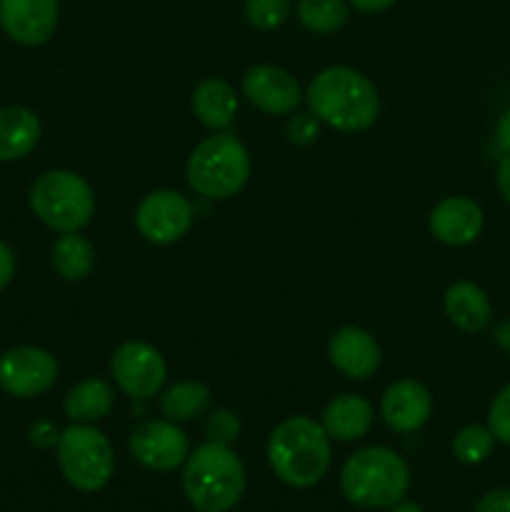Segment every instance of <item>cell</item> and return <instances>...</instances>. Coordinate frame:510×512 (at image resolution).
<instances>
[{
    "instance_id": "obj_1",
    "label": "cell",
    "mask_w": 510,
    "mask_h": 512,
    "mask_svg": "<svg viewBox=\"0 0 510 512\" xmlns=\"http://www.w3.org/2000/svg\"><path fill=\"white\" fill-rule=\"evenodd\" d=\"M310 113L340 133H360L378 120L380 98L375 85L348 65H330L305 90Z\"/></svg>"
},
{
    "instance_id": "obj_2",
    "label": "cell",
    "mask_w": 510,
    "mask_h": 512,
    "mask_svg": "<svg viewBox=\"0 0 510 512\" xmlns=\"http://www.w3.org/2000/svg\"><path fill=\"white\" fill-rule=\"evenodd\" d=\"M270 470L290 488H313L330 468V438L308 415H293L270 433Z\"/></svg>"
},
{
    "instance_id": "obj_3",
    "label": "cell",
    "mask_w": 510,
    "mask_h": 512,
    "mask_svg": "<svg viewBox=\"0 0 510 512\" xmlns=\"http://www.w3.org/2000/svg\"><path fill=\"white\" fill-rule=\"evenodd\" d=\"M410 488V468L395 450L370 445L345 460L340 470V490L355 508H393Z\"/></svg>"
},
{
    "instance_id": "obj_4",
    "label": "cell",
    "mask_w": 510,
    "mask_h": 512,
    "mask_svg": "<svg viewBox=\"0 0 510 512\" xmlns=\"http://www.w3.org/2000/svg\"><path fill=\"white\" fill-rule=\"evenodd\" d=\"M243 460L230 445L205 443L188 455L183 468V493L198 512H228L245 493Z\"/></svg>"
},
{
    "instance_id": "obj_5",
    "label": "cell",
    "mask_w": 510,
    "mask_h": 512,
    "mask_svg": "<svg viewBox=\"0 0 510 512\" xmlns=\"http://www.w3.org/2000/svg\"><path fill=\"white\" fill-rule=\"evenodd\" d=\"M185 178L200 198L228 200L238 195L248 183L250 155L235 135H210L190 153Z\"/></svg>"
},
{
    "instance_id": "obj_6",
    "label": "cell",
    "mask_w": 510,
    "mask_h": 512,
    "mask_svg": "<svg viewBox=\"0 0 510 512\" xmlns=\"http://www.w3.org/2000/svg\"><path fill=\"white\" fill-rule=\"evenodd\" d=\"M30 208L48 228L80 233L95 213V195L83 175L73 170H48L30 188Z\"/></svg>"
},
{
    "instance_id": "obj_7",
    "label": "cell",
    "mask_w": 510,
    "mask_h": 512,
    "mask_svg": "<svg viewBox=\"0 0 510 512\" xmlns=\"http://www.w3.org/2000/svg\"><path fill=\"white\" fill-rule=\"evenodd\" d=\"M55 450L60 473L80 493H98L113 478V445L93 425L75 423L65 428L58 435Z\"/></svg>"
},
{
    "instance_id": "obj_8",
    "label": "cell",
    "mask_w": 510,
    "mask_h": 512,
    "mask_svg": "<svg viewBox=\"0 0 510 512\" xmlns=\"http://www.w3.org/2000/svg\"><path fill=\"white\" fill-rule=\"evenodd\" d=\"M110 375L125 395L135 400H150L163 390L168 365L160 350H155L150 343L128 340L115 348L110 358Z\"/></svg>"
},
{
    "instance_id": "obj_9",
    "label": "cell",
    "mask_w": 510,
    "mask_h": 512,
    "mask_svg": "<svg viewBox=\"0 0 510 512\" xmlns=\"http://www.w3.org/2000/svg\"><path fill=\"white\" fill-rule=\"evenodd\" d=\"M195 208L178 190H153L135 210V228L148 243L173 245L193 228Z\"/></svg>"
},
{
    "instance_id": "obj_10",
    "label": "cell",
    "mask_w": 510,
    "mask_h": 512,
    "mask_svg": "<svg viewBox=\"0 0 510 512\" xmlns=\"http://www.w3.org/2000/svg\"><path fill=\"white\" fill-rule=\"evenodd\" d=\"M58 380V360L43 348L20 345L0 355V388L13 398H38Z\"/></svg>"
},
{
    "instance_id": "obj_11",
    "label": "cell",
    "mask_w": 510,
    "mask_h": 512,
    "mask_svg": "<svg viewBox=\"0 0 510 512\" xmlns=\"http://www.w3.org/2000/svg\"><path fill=\"white\" fill-rule=\"evenodd\" d=\"M130 455L135 463L155 473H170L180 468L190 455L188 435L173 420H148L130 433Z\"/></svg>"
},
{
    "instance_id": "obj_12",
    "label": "cell",
    "mask_w": 510,
    "mask_h": 512,
    "mask_svg": "<svg viewBox=\"0 0 510 512\" xmlns=\"http://www.w3.org/2000/svg\"><path fill=\"white\" fill-rule=\"evenodd\" d=\"M243 95L253 108L268 115H293L303 103V90L288 70L278 65H253L243 75Z\"/></svg>"
},
{
    "instance_id": "obj_13",
    "label": "cell",
    "mask_w": 510,
    "mask_h": 512,
    "mask_svg": "<svg viewBox=\"0 0 510 512\" xmlns=\"http://www.w3.org/2000/svg\"><path fill=\"white\" fill-rule=\"evenodd\" d=\"M60 0H0V25L20 45H43L58 28Z\"/></svg>"
},
{
    "instance_id": "obj_14",
    "label": "cell",
    "mask_w": 510,
    "mask_h": 512,
    "mask_svg": "<svg viewBox=\"0 0 510 512\" xmlns=\"http://www.w3.org/2000/svg\"><path fill=\"white\" fill-rule=\"evenodd\" d=\"M433 415V398L418 380H398L380 398V418L393 433H415Z\"/></svg>"
},
{
    "instance_id": "obj_15",
    "label": "cell",
    "mask_w": 510,
    "mask_h": 512,
    "mask_svg": "<svg viewBox=\"0 0 510 512\" xmlns=\"http://www.w3.org/2000/svg\"><path fill=\"white\" fill-rule=\"evenodd\" d=\"M328 358L345 378L368 380L380 368V345L368 330L348 325L328 340Z\"/></svg>"
},
{
    "instance_id": "obj_16",
    "label": "cell",
    "mask_w": 510,
    "mask_h": 512,
    "mask_svg": "<svg viewBox=\"0 0 510 512\" xmlns=\"http://www.w3.org/2000/svg\"><path fill=\"white\" fill-rule=\"evenodd\" d=\"M430 233L435 240L443 245H453V248H463L470 245L483 230V210L475 200L465 198V195H453L445 198L430 210Z\"/></svg>"
},
{
    "instance_id": "obj_17",
    "label": "cell",
    "mask_w": 510,
    "mask_h": 512,
    "mask_svg": "<svg viewBox=\"0 0 510 512\" xmlns=\"http://www.w3.org/2000/svg\"><path fill=\"white\" fill-rule=\"evenodd\" d=\"M320 425H323L330 440L353 443V440L368 435V430L373 428V405L363 395H338V398L325 405L323 423Z\"/></svg>"
},
{
    "instance_id": "obj_18",
    "label": "cell",
    "mask_w": 510,
    "mask_h": 512,
    "mask_svg": "<svg viewBox=\"0 0 510 512\" xmlns=\"http://www.w3.org/2000/svg\"><path fill=\"white\" fill-rule=\"evenodd\" d=\"M443 308L450 323L463 333H480L488 328L490 318H493V308H490L485 290L470 280H458L445 290Z\"/></svg>"
},
{
    "instance_id": "obj_19",
    "label": "cell",
    "mask_w": 510,
    "mask_h": 512,
    "mask_svg": "<svg viewBox=\"0 0 510 512\" xmlns=\"http://www.w3.org/2000/svg\"><path fill=\"white\" fill-rule=\"evenodd\" d=\"M193 113L205 128L210 130H225L235 120L238 113V95H235L233 85L225 83L220 78H205L193 90Z\"/></svg>"
},
{
    "instance_id": "obj_20",
    "label": "cell",
    "mask_w": 510,
    "mask_h": 512,
    "mask_svg": "<svg viewBox=\"0 0 510 512\" xmlns=\"http://www.w3.org/2000/svg\"><path fill=\"white\" fill-rule=\"evenodd\" d=\"M40 140V120L33 110L8 105L0 108V160H20L33 153Z\"/></svg>"
},
{
    "instance_id": "obj_21",
    "label": "cell",
    "mask_w": 510,
    "mask_h": 512,
    "mask_svg": "<svg viewBox=\"0 0 510 512\" xmlns=\"http://www.w3.org/2000/svg\"><path fill=\"white\" fill-rule=\"evenodd\" d=\"M115 393L108 380L85 378L65 395V415L73 423H98L113 410Z\"/></svg>"
},
{
    "instance_id": "obj_22",
    "label": "cell",
    "mask_w": 510,
    "mask_h": 512,
    "mask_svg": "<svg viewBox=\"0 0 510 512\" xmlns=\"http://www.w3.org/2000/svg\"><path fill=\"white\" fill-rule=\"evenodd\" d=\"M210 390L198 380H180L160 395V413L173 423H190L208 413Z\"/></svg>"
},
{
    "instance_id": "obj_23",
    "label": "cell",
    "mask_w": 510,
    "mask_h": 512,
    "mask_svg": "<svg viewBox=\"0 0 510 512\" xmlns=\"http://www.w3.org/2000/svg\"><path fill=\"white\" fill-rule=\"evenodd\" d=\"M53 268L70 283L85 280L95 268L93 243L80 233H63L53 245Z\"/></svg>"
},
{
    "instance_id": "obj_24",
    "label": "cell",
    "mask_w": 510,
    "mask_h": 512,
    "mask_svg": "<svg viewBox=\"0 0 510 512\" xmlns=\"http://www.w3.org/2000/svg\"><path fill=\"white\" fill-rule=\"evenodd\" d=\"M348 15L345 0H300L298 3L300 23L315 35L338 33L348 23Z\"/></svg>"
},
{
    "instance_id": "obj_25",
    "label": "cell",
    "mask_w": 510,
    "mask_h": 512,
    "mask_svg": "<svg viewBox=\"0 0 510 512\" xmlns=\"http://www.w3.org/2000/svg\"><path fill=\"white\" fill-rule=\"evenodd\" d=\"M493 448V433H490V428H483V425H465L463 430H458L453 440V455L465 465H478L488 460L493 455Z\"/></svg>"
},
{
    "instance_id": "obj_26",
    "label": "cell",
    "mask_w": 510,
    "mask_h": 512,
    "mask_svg": "<svg viewBox=\"0 0 510 512\" xmlns=\"http://www.w3.org/2000/svg\"><path fill=\"white\" fill-rule=\"evenodd\" d=\"M293 0H245V20L255 30H275L288 20Z\"/></svg>"
},
{
    "instance_id": "obj_27",
    "label": "cell",
    "mask_w": 510,
    "mask_h": 512,
    "mask_svg": "<svg viewBox=\"0 0 510 512\" xmlns=\"http://www.w3.org/2000/svg\"><path fill=\"white\" fill-rule=\"evenodd\" d=\"M205 433H208V443L230 445L240 438V420L233 410L218 408L208 415L205 423Z\"/></svg>"
},
{
    "instance_id": "obj_28",
    "label": "cell",
    "mask_w": 510,
    "mask_h": 512,
    "mask_svg": "<svg viewBox=\"0 0 510 512\" xmlns=\"http://www.w3.org/2000/svg\"><path fill=\"white\" fill-rule=\"evenodd\" d=\"M488 428L495 440L510 448V383L498 390L488 410Z\"/></svg>"
},
{
    "instance_id": "obj_29",
    "label": "cell",
    "mask_w": 510,
    "mask_h": 512,
    "mask_svg": "<svg viewBox=\"0 0 510 512\" xmlns=\"http://www.w3.org/2000/svg\"><path fill=\"white\" fill-rule=\"evenodd\" d=\"M285 133H288L290 143L310 145V143H315V140H318L320 120L315 118L313 113H295V115H290Z\"/></svg>"
},
{
    "instance_id": "obj_30",
    "label": "cell",
    "mask_w": 510,
    "mask_h": 512,
    "mask_svg": "<svg viewBox=\"0 0 510 512\" xmlns=\"http://www.w3.org/2000/svg\"><path fill=\"white\" fill-rule=\"evenodd\" d=\"M473 512H510V488H498L485 493L475 503Z\"/></svg>"
},
{
    "instance_id": "obj_31",
    "label": "cell",
    "mask_w": 510,
    "mask_h": 512,
    "mask_svg": "<svg viewBox=\"0 0 510 512\" xmlns=\"http://www.w3.org/2000/svg\"><path fill=\"white\" fill-rule=\"evenodd\" d=\"M15 275V255L8 245L0 240V290L8 288V283Z\"/></svg>"
},
{
    "instance_id": "obj_32",
    "label": "cell",
    "mask_w": 510,
    "mask_h": 512,
    "mask_svg": "<svg viewBox=\"0 0 510 512\" xmlns=\"http://www.w3.org/2000/svg\"><path fill=\"white\" fill-rule=\"evenodd\" d=\"M350 5H353L358 13L363 15H378V13H385L388 8H393L398 0H348Z\"/></svg>"
},
{
    "instance_id": "obj_33",
    "label": "cell",
    "mask_w": 510,
    "mask_h": 512,
    "mask_svg": "<svg viewBox=\"0 0 510 512\" xmlns=\"http://www.w3.org/2000/svg\"><path fill=\"white\" fill-rule=\"evenodd\" d=\"M495 183H498L500 195H503L505 203L510 205V155H505L498 165V175H495Z\"/></svg>"
},
{
    "instance_id": "obj_34",
    "label": "cell",
    "mask_w": 510,
    "mask_h": 512,
    "mask_svg": "<svg viewBox=\"0 0 510 512\" xmlns=\"http://www.w3.org/2000/svg\"><path fill=\"white\" fill-rule=\"evenodd\" d=\"M495 143H498L500 150L510 153V108L500 115L498 128H495Z\"/></svg>"
},
{
    "instance_id": "obj_35",
    "label": "cell",
    "mask_w": 510,
    "mask_h": 512,
    "mask_svg": "<svg viewBox=\"0 0 510 512\" xmlns=\"http://www.w3.org/2000/svg\"><path fill=\"white\" fill-rule=\"evenodd\" d=\"M493 340L505 355H510V318L508 320H500L493 330Z\"/></svg>"
},
{
    "instance_id": "obj_36",
    "label": "cell",
    "mask_w": 510,
    "mask_h": 512,
    "mask_svg": "<svg viewBox=\"0 0 510 512\" xmlns=\"http://www.w3.org/2000/svg\"><path fill=\"white\" fill-rule=\"evenodd\" d=\"M30 438H33V443H35V445H40V448H45V445L58 443V435H55L53 430H50L48 425H45V423L35 425V428L30 430Z\"/></svg>"
},
{
    "instance_id": "obj_37",
    "label": "cell",
    "mask_w": 510,
    "mask_h": 512,
    "mask_svg": "<svg viewBox=\"0 0 510 512\" xmlns=\"http://www.w3.org/2000/svg\"><path fill=\"white\" fill-rule=\"evenodd\" d=\"M388 512H423V508L418 503H410V500H400L393 508H388Z\"/></svg>"
}]
</instances>
